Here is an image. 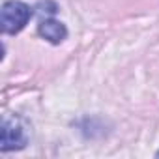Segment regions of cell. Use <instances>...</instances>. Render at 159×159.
Segmentation results:
<instances>
[{
  "instance_id": "obj_2",
  "label": "cell",
  "mask_w": 159,
  "mask_h": 159,
  "mask_svg": "<svg viewBox=\"0 0 159 159\" xmlns=\"http://www.w3.org/2000/svg\"><path fill=\"white\" fill-rule=\"evenodd\" d=\"M28 142V129L19 116H6L2 122V137H0V150H21Z\"/></svg>"
},
{
  "instance_id": "obj_3",
  "label": "cell",
  "mask_w": 159,
  "mask_h": 159,
  "mask_svg": "<svg viewBox=\"0 0 159 159\" xmlns=\"http://www.w3.org/2000/svg\"><path fill=\"white\" fill-rule=\"evenodd\" d=\"M38 32H39V36H41L43 39H47V41H51V43H54V45L62 43V41L67 38V28H66V25L60 23V21H56V19H43V21L38 25Z\"/></svg>"
},
{
  "instance_id": "obj_1",
  "label": "cell",
  "mask_w": 159,
  "mask_h": 159,
  "mask_svg": "<svg viewBox=\"0 0 159 159\" xmlns=\"http://www.w3.org/2000/svg\"><path fill=\"white\" fill-rule=\"evenodd\" d=\"M32 17V10L30 6H26L25 2H19V0H8L2 6V11H0V25H2V32L4 34H19L26 23Z\"/></svg>"
}]
</instances>
